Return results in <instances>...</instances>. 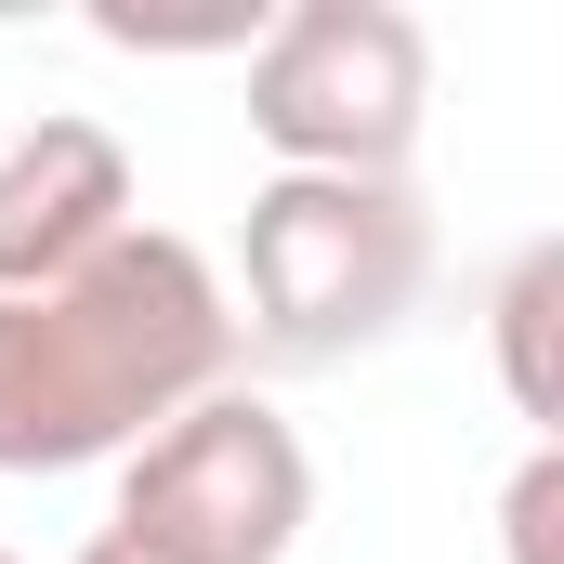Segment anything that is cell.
<instances>
[{
    "label": "cell",
    "mask_w": 564,
    "mask_h": 564,
    "mask_svg": "<svg viewBox=\"0 0 564 564\" xmlns=\"http://www.w3.org/2000/svg\"><path fill=\"white\" fill-rule=\"evenodd\" d=\"M237 302L197 237L132 224L66 289L0 302V473H93L237 381Z\"/></svg>",
    "instance_id": "6da1fadb"
},
{
    "label": "cell",
    "mask_w": 564,
    "mask_h": 564,
    "mask_svg": "<svg viewBox=\"0 0 564 564\" xmlns=\"http://www.w3.org/2000/svg\"><path fill=\"white\" fill-rule=\"evenodd\" d=\"M79 564H158V552H144V539H119V525H106V539H79Z\"/></svg>",
    "instance_id": "ba28073f"
},
{
    "label": "cell",
    "mask_w": 564,
    "mask_h": 564,
    "mask_svg": "<svg viewBox=\"0 0 564 564\" xmlns=\"http://www.w3.org/2000/svg\"><path fill=\"white\" fill-rule=\"evenodd\" d=\"M0 564H13V552H0Z\"/></svg>",
    "instance_id": "9c48e42d"
},
{
    "label": "cell",
    "mask_w": 564,
    "mask_h": 564,
    "mask_svg": "<svg viewBox=\"0 0 564 564\" xmlns=\"http://www.w3.org/2000/svg\"><path fill=\"white\" fill-rule=\"evenodd\" d=\"M421 276H433V224H421L408 184H355V171H276V184H250L237 328L276 368H341V355L394 341Z\"/></svg>",
    "instance_id": "7a4b0ae2"
},
{
    "label": "cell",
    "mask_w": 564,
    "mask_h": 564,
    "mask_svg": "<svg viewBox=\"0 0 564 564\" xmlns=\"http://www.w3.org/2000/svg\"><path fill=\"white\" fill-rule=\"evenodd\" d=\"M499 564H564V446H525L499 486Z\"/></svg>",
    "instance_id": "52a82bcc"
},
{
    "label": "cell",
    "mask_w": 564,
    "mask_h": 564,
    "mask_svg": "<svg viewBox=\"0 0 564 564\" xmlns=\"http://www.w3.org/2000/svg\"><path fill=\"white\" fill-rule=\"evenodd\" d=\"M486 355L512 421H539V446H564V237L512 250V276L486 289Z\"/></svg>",
    "instance_id": "8992f818"
},
{
    "label": "cell",
    "mask_w": 564,
    "mask_h": 564,
    "mask_svg": "<svg viewBox=\"0 0 564 564\" xmlns=\"http://www.w3.org/2000/svg\"><path fill=\"white\" fill-rule=\"evenodd\" d=\"M421 119H433V40L394 0H289L250 40V132L276 144V171L408 184Z\"/></svg>",
    "instance_id": "3957f363"
},
{
    "label": "cell",
    "mask_w": 564,
    "mask_h": 564,
    "mask_svg": "<svg viewBox=\"0 0 564 564\" xmlns=\"http://www.w3.org/2000/svg\"><path fill=\"white\" fill-rule=\"evenodd\" d=\"M132 237V158L106 119H26L0 144V302L66 289Z\"/></svg>",
    "instance_id": "5b68a950"
},
{
    "label": "cell",
    "mask_w": 564,
    "mask_h": 564,
    "mask_svg": "<svg viewBox=\"0 0 564 564\" xmlns=\"http://www.w3.org/2000/svg\"><path fill=\"white\" fill-rule=\"evenodd\" d=\"M106 525L144 539L158 564H289L302 525H315V459H302V433L263 394L224 381V394H197L158 446H132Z\"/></svg>",
    "instance_id": "277c9868"
}]
</instances>
